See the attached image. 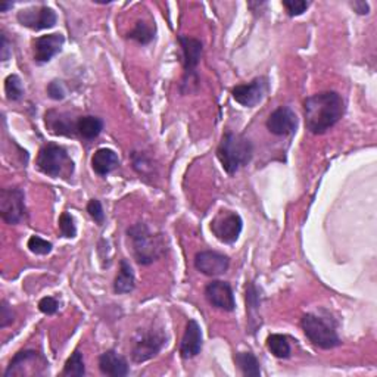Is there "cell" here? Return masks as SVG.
<instances>
[{
    "label": "cell",
    "instance_id": "cell-1",
    "mask_svg": "<svg viewBox=\"0 0 377 377\" xmlns=\"http://www.w3.org/2000/svg\"><path fill=\"white\" fill-rule=\"evenodd\" d=\"M305 125L312 134H324L345 114V102L336 91H321L310 96L303 103Z\"/></svg>",
    "mask_w": 377,
    "mask_h": 377
},
{
    "label": "cell",
    "instance_id": "cell-2",
    "mask_svg": "<svg viewBox=\"0 0 377 377\" xmlns=\"http://www.w3.org/2000/svg\"><path fill=\"white\" fill-rule=\"evenodd\" d=\"M254 146L244 134L227 131L218 144L217 158L227 174H235L240 166L248 165L252 160Z\"/></svg>",
    "mask_w": 377,
    "mask_h": 377
},
{
    "label": "cell",
    "instance_id": "cell-3",
    "mask_svg": "<svg viewBox=\"0 0 377 377\" xmlns=\"http://www.w3.org/2000/svg\"><path fill=\"white\" fill-rule=\"evenodd\" d=\"M133 254L140 266H149L165 252L162 235H153L144 223H136L127 230Z\"/></svg>",
    "mask_w": 377,
    "mask_h": 377
},
{
    "label": "cell",
    "instance_id": "cell-4",
    "mask_svg": "<svg viewBox=\"0 0 377 377\" xmlns=\"http://www.w3.org/2000/svg\"><path fill=\"white\" fill-rule=\"evenodd\" d=\"M36 165L41 173L55 177V179L61 175H68L69 173L72 174V170H74V164L69 160L68 152L55 143H47L39 151Z\"/></svg>",
    "mask_w": 377,
    "mask_h": 377
},
{
    "label": "cell",
    "instance_id": "cell-5",
    "mask_svg": "<svg viewBox=\"0 0 377 377\" xmlns=\"http://www.w3.org/2000/svg\"><path fill=\"white\" fill-rule=\"evenodd\" d=\"M301 326L305 336L321 349H332L341 345V339L336 330H334V326L320 316H316V314H305L301 320Z\"/></svg>",
    "mask_w": 377,
    "mask_h": 377
},
{
    "label": "cell",
    "instance_id": "cell-6",
    "mask_svg": "<svg viewBox=\"0 0 377 377\" xmlns=\"http://www.w3.org/2000/svg\"><path fill=\"white\" fill-rule=\"evenodd\" d=\"M49 369L47 360L37 351H21L18 352L12 361L9 363L5 371V377H30L41 376Z\"/></svg>",
    "mask_w": 377,
    "mask_h": 377
},
{
    "label": "cell",
    "instance_id": "cell-7",
    "mask_svg": "<svg viewBox=\"0 0 377 377\" xmlns=\"http://www.w3.org/2000/svg\"><path fill=\"white\" fill-rule=\"evenodd\" d=\"M24 192L19 187L3 188L0 192V215L8 224H18L25 215Z\"/></svg>",
    "mask_w": 377,
    "mask_h": 377
},
{
    "label": "cell",
    "instance_id": "cell-8",
    "mask_svg": "<svg viewBox=\"0 0 377 377\" xmlns=\"http://www.w3.org/2000/svg\"><path fill=\"white\" fill-rule=\"evenodd\" d=\"M242 218L233 211H219L211 222L213 233L224 244H235L242 233Z\"/></svg>",
    "mask_w": 377,
    "mask_h": 377
},
{
    "label": "cell",
    "instance_id": "cell-9",
    "mask_svg": "<svg viewBox=\"0 0 377 377\" xmlns=\"http://www.w3.org/2000/svg\"><path fill=\"white\" fill-rule=\"evenodd\" d=\"M166 341V336L160 330H151L144 333L140 339L134 342V347L131 351V358L134 363H144L151 358H153L158 354L164 343Z\"/></svg>",
    "mask_w": 377,
    "mask_h": 377
},
{
    "label": "cell",
    "instance_id": "cell-10",
    "mask_svg": "<svg viewBox=\"0 0 377 377\" xmlns=\"http://www.w3.org/2000/svg\"><path fill=\"white\" fill-rule=\"evenodd\" d=\"M18 23L24 25L30 30L40 31L52 28L56 24V14L55 10L47 6H40V8H27L18 12Z\"/></svg>",
    "mask_w": 377,
    "mask_h": 377
},
{
    "label": "cell",
    "instance_id": "cell-11",
    "mask_svg": "<svg viewBox=\"0 0 377 377\" xmlns=\"http://www.w3.org/2000/svg\"><path fill=\"white\" fill-rule=\"evenodd\" d=\"M268 91V81L266 77L254 78L248 85H239L232 90L233 99L245 108H254L264 99Z\"/></svg>",
    "mask_w": 377,
    "mask_h": 377
},
{
    "label": "cell",
    "instance_id": "cell-12",
    "mask_svg": "<svg viewBox=\"0 0 377 377\" xmlns=\"http://www.w3.org/2000/svg\"><path fill=\"white\" fill-rule=\"evenodd\" d=\"M205 298L213 307L224 311H233L236 308V301L232 286L226 281L215 280L208 283L205 288Z\"/></svg>",
    "mask_w": 377,
    "mask_h": 377
},
{
    "label": "cell",
    "instance_id": "cell-13",
    "mask_svg": "<svg viewBox=\"0 0 377 377\" xmlns=\"http://www.w3.org/2000/svg\"><path fill=\"white\" fill-rule=\"evenodd\" d=\"M228 257L214 252V250H202L195 257V267L205 276H222L228 270Z\"/></svg>",
    "mask_w": 377,
    "mask_h": 377
},
{
    "label": "cell",
    "instance_id": "cell-14",
    "mask_svg": "<svg viewBox=\"0 0 377 377\" xmlns=\"http://www.w3.org/2000/svg\"><path fill=\"white\" fill-rule=\"evenodd\" d=\"M267 129L276 136H289L298 129V117L289 107H280L267 120Z\"/></svg>",
    "mask_w": 377,
    "mask_h": 377
},
{
    "label": "cell",
    "instance_id": "cell-15",
    "mask_svg": "<svg viewBox=\"0 0 377 377\" xmlns=\"http://www.w3.org/2000/svg\"><path fill=\"white\" fill-rule=\"evenodd\" d=\"M65 43V39L62 34H47L41 36L33 41L34 50V61L37 64H46L55 55H58L62 50V46Z\"/></svg>",
    "mask_w": 377,
    "mask_h": 377
},
{
    "label": "cell",
    "instance_id": "cell-16",
    "mask_svg": "<svg viewBox=\"0 0 377 377\" xmlns=\"http://www.w3.org/2000/svg\"><path fill=\"white\" fill-rule=\"evenodd\" d=\"M202 349V330L201 326H199L197 321L195 320H188L186 330H184V336L182 339L180 345V354L184 360L193 358L197 354H201Z\"/></svg>",
    "mask_w": 377,
    "mask_h": 377
},
{
    "label": "cell",
    "instance_id": "cell-17",
    "mask_svg": "<svg viewBox=\"0 0 377 377\" xmlns=\"http://www.w3.org/2000/svg\"><path fill=\"white\" fill-rule=\"evenodd\" d=\"M179 41L183 49V55H184V72H186V78L195 72L196 67L199 62H201L202 58V52L204 46L199 40L187 37V36H179Z\"/></svg>",
    "mask_w": 377,
    "mask_h": 377
},
{
    "label": "cell",
    "instance_id": "cell-18",
    "mask_svg": "<svg viewBox=\"0 0 377 377\" xmlns=\"http://www.w3.org/2000/svg\"><path fill=\"white\" fill-rule=\"evenodd\" d=\"M99 370L105 376L124 377L129 374V364L117 351L109 349L99 357Z\"/></svg>",
    "mask_w": 377,
    "mask_h": 377
},
{
    "label": "cell",
    "instance_id": "cell-19",
    "mask_svg": "<svg viewBox=\"0 0 377 377\" xmlns=\"http://www.w3.org/2000/svg\"><path fill=\"white\" fill-rule=\"evenodd\" d=\"M120 165L118 155L112 149L102 148L91 156V169L98 175H107Z\"/></svg>",
    "mask_w": 377,
    "mask_h": 377
},
{
    "label": "cell",
    "instance_id": "cell-20",
    "mask_svg": "<svg viewBox=\"0 0 377 377\" xmlns=\"http://www.w3.org/2000/svg\"><path fill=\"white\" fill-rule=\"evenodd\" d=\"M46 124H49V127L55 134L72 136L77 133V121H72L68 114H58L52 111V114H46Z\"/></svg>",
    "mask_w": 377,
    "mask_h": 377
},
{
    "label": "cell",
    "instance_id": "cell-21",
    "mask_svg": "<svg viewBox=\"0 0 377 377\" xmlns=\"http://www.w3.org/2000/svg\"><path fill=\"white\" fill-rule=\"evenodd\" d=\"M136 286V279L131 266L125 259H121L120 263V273L115 277L114 281V290L118 295H124V293H130Z\"/></svg>",
    "mask_w": 377,
    "mask_h": 377
},
{
    "label": "cell",
    "instance_id": "cell-22",
    "mask_svg": "<svg viewBox=\"0 0 377 377\" xmlns=\"http://www.w3.org/2000/svg\"><path fill=\"white\" fill-rule=\"evenodd\" d=\"M103 130V121L99 117H93V115H86L77 120V133L83 139L91 140L96 139Z\"/></svg>",
    "mask_w": 377,
    "mask_h": 377
},
{
    "label": "cell",
    "instance_id": "cell-23",
    "mask_svg": "<svg viewBox=\"0 0 377 377\" xmlns=\"http://www.w3.org/2000/svg\"><path fill=\"white\" fill-rule=\"evenodd\" d=\"M235 361L244 376H249V377L261 376L259 363L252 352H237Z\"/></svg>",
    "mask_w": 377,
    "mask_h": 377
},
{
    "label": "cell",
    "instance_id": "cell-24",
    "mask_svg": "<svg viewBox=\"0 0 377 377\" xmlns=\"http://www.w3.org/2000/svg\"><path fill=\"white\" fill-rule=\"evenodd\" d=\"M267 348L277 358H289L290 357V345L288 338L283 334H270L267 338Z\"/></svg>",
    "mask_w": 377,
    "mask_h": 377
},
{
    "label": "cell",
    "instance_id": "cell-25",
    "mask_svg": "<svg viewBox=\"0 0 377 377\" xmlns=\"http://www.w3.org/2000/svg\"><path fill=\"white\" fill-rule=\"evenodd\" d=\"M5 93L10 102H18L24 98V86L21 78L15 74L8 76L5 80Z\"/></svg>",
    "mask_w": 377,
    "mask_h": 377
},
{
    "label": "cell",
    "instance_id": "cell-26",
    "mask_svg": "<svg viewBox=\"0 0 377 377\" xmlns=\"http://www.w3.org/2000/svg\"><path fill=\"white\" fill-rule=\"evenodd\" d=\"M85 373H86V369H85V361H83V355L80 351H76L67 360L62 376H85Z\"/></svg>",
    "mask_w": 377,
    "mask_h": 377
},
{
    "label": "cell",
    "instance_id": "cell-27",
    "mask_svg": "<svg viewBox=\"0 0 377 377\" xmlns=\"http://www.w3.org/2000/svg\"><path fill=\"white\" fill-rule=\"evenodd\" d=\"M153 34H155V31L148 24L143 23V21H139V23L136 24L134 30L129 34V37L136 41H139L140 45H148L153 40V37H155Z\"/></svg>",
    "mask_w": 377,
    "mask_h": 377
},
{
    "label": "cell",
    "instance_id": "cell-28",
    "mask_svg": "<svg viewBox=\"0 0 377 377\" xmlns=\"http://www.w3.org/2000/svg\"><path fill=\"white\" fill-rule=\"evenodd\" d=\"M59 230H61V235L64 237H68V239L76 237L77 227L74 223V218H72L69 213H62V215L59 217Z\"/></svg>",
    "mask_w": 377,
    "mask_h": 377
},
{
    "label": "cell",
    "instance_id": "cell-29",
    "mask_svg": "<svg viewBox=\"0 0 377 377\" xmlns=\"http://www.w3.org/2000/svg\"><path fill=\"white\" fill-rule=\"evenodd\" d=\"M28 249L31 250V252L33 254H37V255H47L50 254V250H52V244L47 242V240L45 239H41L39 236H31L28 239Z\"/></svg>",
    "mask_w": 377,
    "mask_h": 377
},
{
    "label": "cell",
    "instance_id": "cell-30",
    "mask_svg": "<svg viewBox=\"0 0 377 377\" xmlns=\"http://www.w3.org/2000/svg\"><path fill=\"white\" fill-rule=\"evenodd\" d=\"M283 6L286 8L289 17H298L305 12L310 6V2H305V0H285Z\"/></svg>",
    "mask_w": 377,
    "mask_h": 377
},
{
    "label": "cell",
    "instance_id": "cell-31",
    "mask_svg": "<svg viewBox=\"0 0 377 377\" xmlns=\"http://www.w3.org/2000/svg\"><path fill=\"white\" fill-rule=\"evenodd\" d=\"M87 213L94 219V223L99 224V226L103 224V222H105V213H103L102 204L98 201V199H91V201L89 202Z\"/></svg>",
    "mask_w": 377,
    "mask_h": 377
},
{
    "label": "cell",
    "instance_id": "cell-32",
    "mask_svg": "<svg viewBox=\"0 0 377 377\" xmlns=\"http://www.w3.org/2000/svg\"><path fill=\"white\" fill-rule=\"evenodd\" d=\"M47 94L50 99H55V100H62L65 98V87L64 85H62V81H58V80H54L49 83L47 86Z\"/></svg>",
    "mask_w": 377,
    "mask_h": 377
},
{
    "label": "cell",
    "instance_id": "cell-33",
    "mask_svg": "<svg viewBox=\"0 0 377 377\" xmlns=\"http://www.w3.org/2000/svg\"><path fill=\"white\" fill-rule=\"evenodd\" d=\"M58 308H59L58 301L52 297H46L39 302V310L43 314H46V316H54V314L58 311Z\"/></svg>",
    "mask_w": 377,
    "mask_h": 377
},
{
    "label": "cell",
    "instance_id": "cell-34",
    "mask_svg": "<svg viewBox=\"0 0 377 377\" xmlns=\"http://www.w3.org/2000/svg\"><path fill=\"white\" fill-rule=\"evenodd\" d=\"M0 308H2V311H0V327L5 329L6 326H9V324L14 321L15 314H14L12 308L8 305L6 301H2V307Z\"/></svg>",
    "mask_w": 377,
    "mask_h": 377
},
{
    "label": "cell",
    "instance_id": "cell-35",
    "mask_svg": "<svg viewBox=\"0 0 377 377\" xmlns=\"http://www.w3.org/2000/svg\"><path fill=\"white\" fill-rule=\"evenodd\" d=\"M12 55V49H9V41L5 34H2V49H0V56L2 61H8V58Z\"/></svg>",
    "mask_w": 377,
    "mask_h": 377
},
{
    "label": "cell",
    "instance_id": "cell-36",
    "mask_svg": "<svg viewBox=\"0 0 377 377\" xmlns=\"http://www.w3.org/2000/svg\"><path fill=\"white\" fill-rule=\"evenodd\" d=\"M351 5H352V8H354L355 10H357V14H358V15H367V14H369V10H370L369 3H365V2H354V3H351Z\"/></svg>",
    "mask_w": 377,
    "mask_h": 377
},
{
    "label": "cell",
    "instance_id": "cell-37",
    "mask_svg": "<svg viewBox=\"0 0 377 377\" xmlns=\"http://www.w3.org/2000/svg\"><path fill=\"white\" fill-rule=\"evenodd\" d=\"M10 8H12V3H2L0 5V12H6V10Z\"/></svg>",
    "mask_w": 377,
    "mask_h": 377
}]
</instances>
